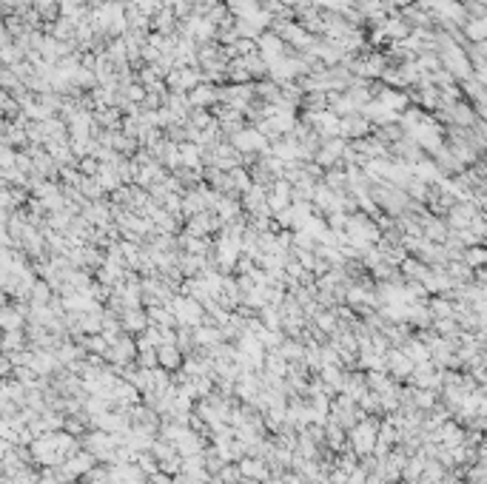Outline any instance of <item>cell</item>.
Wrapping results in <instances>:
<instances>
[{
	"mask_svg": "<svg viewBox=\"0 0 487 484\" xmlns=\"http://www.w3.org/2000/svg\"><path fill=\"white\" fill-rule=\"evenodd\" d=\"M379 424L382 422L376 416H365L359 424H354V428L348 430V444H350V450H354L359 459L374 453L376 441H379Z\"/></svg>",
	"mask_w": 487,
	"mask_h": 484,
	"instance_id": "obj_1",
	"label": "cell"
},
{
	"mask_svg": "<svg viewBox=\"0 0 487 484\" xmlns=\"http://www.w3.org/2000/svg\"><path fill=\"white\" fill-rule=\"evenodd\" d=\"M342 393L350 396L354 402H359L362 396H367V393H371V387H367V373L365 371H348Z\"/></svg>",
	"mask_w": 487,
	"mask_h": 484,
	"instance_id": "obj_10",
	"label": "cell"
},
{
	"mask_svg": "<svg viewBox=\"0 0 487 484\" xmlns=\"http://www.w3.org/2000/svg\"><path fill=\"white\" fill-rule=\"evenodd\" d=\"M260 49H262V57L268 63H280L282 60V41L274 34H262L260 37Z\"/></svg>",
	"mask_w": 487,
	"mask_h": 484,
	"instance_id": "obj_16",
	"label": "cell"
},
{
	"mask_svg": "<svg viewBox=\"0 0 487 484\" xmlns=\"http://www.w3.org/2000/svg\"><path fill=\"white\" fill-rule=\"evenodd\" d=\"M234 148L240 151H265L268 143H265V134L260 128H242L234 134Z\"/></svg>",
	"mask_w": 487,
	"mask_h": 484,
	"instance_id": "obj_7",
	"label": "cell"
},
{
	"mask_svg": "<svg viewBox=\"0 0 487 484\" xmlns=\"http://www.w3.org/2000/svg\"><path fill=\"white\" fill-rule=\"evenodd\" d=\"M140 402H143V393L128 379L117 382L114 393H111V404H114V408H134V404H140Z\"/></svg>",
	"mask_w": 487,
	"mask_h": 484,
	"instance_id": "obj_6",
	"label": "cell"
},
{
	"mask_svg": "<svg viewBox=\"0 0 487 484\" xmlns=\"http://www.w3.org/2000/svg\"><path fill=\"white\" fill-rule=\"evenodd\" d=\"M157 354H160V367H166V371H171V373L183 371L185 354L180 351L177 345H163V347H157Z\"/></svg>",
	"mask_w": 487,
	"mask_h": 484,
	"instance_id": "obj_13",
	"label": "cell"
},
{
	"mask_svg": "<svg viewBox=\"0 0 487 484\" xmlns=\"http://www.w3.org/2000/svg\"><path fill=\"white\" fill-rule=\"evenodd\" d=\"M177 347H180L185 356H191V354L200 351L197 339H194V327H177Z\"/></svg>",
	"mask_w": 487,
	"mask_h": 484,
	"instance_id": "obj_19",
	"label": "cell"
},
{
	"mask_svg": "<svg viewBox=\"0 0 487 484\" xmlns=\"http://www.w3.org/2000/svg\"><path fill=\"white\" fill-rule=\"evenodd\" d=\"M171 311H174V316H177V327H200L208 319L203 302H197L188 294H177V297H174L171 299Z\"/></svg>",
	"mask_w": 487,
	"mask_h": 484,
	"instance_id": "obj_2",
	"label": "cell"
},
{
	"mask_svg": "<svg viewBox=\"0 0 487 484\" xmlns=\"http://www.w3.org/2000/svg\"><path fill=\"white\" fill-rule=\"evenodd\" d=\"M120 322H123V331H126V334H131V336H140V334H146V331H148V325H151L148 311H143V308H134V311H126V314L120 316Z\"/></svg>",
	"mask_w": 487,
	"mask_h": 484,
	"instance_id": "obj_9",
	"label": "cell"
},
{
	"mask_svg": "<svg viewBox=\"0 0 487 484\" xmlns=\"http://www.w3.org/2000/svg\"><path fill=\"white\" fill-rule=\"evenodd\" d=\"M214 214L223 220V225H228V222L242 217V203H237L234 197H220L217 203H214Z\"/></svg>",
	"mask_w": 487,
	"mask_h": 484,
	"instance_id": "obj_12",
	"label": "cell"
},
{
	"mask_svg": "<svg viewBox=\"0 0 487 484\" xmlns=\"http://www.w3.org/2000/svg\"><path fill=\"white\" fill-rule=\"evenodd\" d=\"M83 484H111V464H97L83 476Z\"/></svg>",
	"mask_w": 487,
	"mask_h": 484,
	"instance_id": "obj_22",
	"label": "cell"
},
{
	"mask_svg": "<svg viewBox=\"0 0 487 484\" xmlns=\"http://www.w3.org/2000/svg\"><path fill=\"white\" fill-rule=\"evenodd\" d=\"M214 100H217V91H214L208 83L194 86V91H191V106H211Z\"/></svg>",
	"mask_w": 487,
	"mask_h": 484,
	"instance_id": "obj_21",
	"label": "cell"
},
{
	"mask_svg": "<svg viewBox=\"0 0 487 484\" xmlns=\"http://www.w3.org/2000/svg\"><path fill=\"white\" fill-rule=\"evenodd\" d=\"M52 299H54V288L46 279H37V285L32 288L29 305H52Z\"/></svg>",
	"mask_w": 487,
	"mask_h": 484,
	"instance_id": "obj_18",
	"label": "cell"
},
{
	"mask_svg": "<svg viewBox=\"0 0 487 484\" xmlns=\"http://www.w3.org/2000/svg\"><path fill=\"white\" fill-rule=\"evenodd\" d=\"M319 376H322V382L330 387L334 393H342V387H345V376H348V371L342 365H325L322 371H319Z\"/></svg>",
	"mask_w": 487,
	"mask_h": 484,
	"instance_id": "obj_14",
	"label": "cell"
},
{
	"mask_svg": "<svg viewBox=\"0 0 487 484\" xmlns=\"http://www.w3.org/2000/svg\"><path fill=\"white\" fill-rule=\"evenodd\" d=\"M29 347V336L26 331H6L3 334V354H17Z\"/></svg>",
	"mask_w": 487,
	"mask_h": 484,
	"instance_id": "obj_17",
	"label": "cell"
},
{
	"mask_svg": "<svg viewBox=\"0 0 487 484\" xmlns=\"http://www.w3.org/2000/svg\"><path fill=\"white\" fill-rule=\"evenodd\" d=\"M237 464H240V470H242L245 479L268 481L271 476H274V473H271V464H268L265 459H260V456H245V459H240Z\"/></svg>",
	"mask_w": 487,
	"mask_h": 484,
	"instance_id": "obj_8",
	"label": "cell"
},
{
	"mask_svg": "<svg viewBox=\"0 0 487 484\" xmlns=\"http://www.w3.org/2000/svg\"><path fill=\"white\" fill-rule=\"evenodd\" d=\"M325 448L330 450V453H342V450H348L350 444H348V430L345 428H339L337 422H325Z\"/></svg>",
	"mask_w": 487,
	"mask_h": 484,
	"instance_id": "obj_11",
	"label": "cell"
},
{
	"mask_svg": "<svg viewBox=\"0 0 487 484\" xmlns=\"http://www.w3.org/2000/svg\"><path fill=\"white\" fill-rule=\"evenodd\" d=\"M367 413L359 408V402H354L350 396H345V393H337L334 399H330V422H337L339 428H345V430H350L354 424H359L362 419H365Z\"/></svg>",
	"mask_w": 487,
	"mask_h": 484,
	"instance_id": "obj_3",
	"label": "cell"
},
{
	"mask_svg": "<svg viewBox=\"0 0 487 484\" xmlns=\"http://www.w3.org/2000/svg\"><path fill=\"white\" fill-rule=\"evenodd\" d=\"M217 476H223V481L225 484H242V470H240V464H225V468L217 473Z\"/></svg>",
	"mask_w": 487,
	"mask_h": 484,
	"instance_id": "obj_23",
	"label": "cell"
},
{
	"mask_svg": "<svg viewBox=\"0 0 487 484\" xmlns=\"http://www.w3.org/2000/svg\"><path fill=\"white\" fill-rule=\"evenodd\" d=\"M208 484H225V481H223V476H211V481H208Z\"/></svg>",
	"mask_w": 487,
	"mask_h": 484,
	"instance_id": "obj_24",
	"label": "cell"
},
{
	"mask_svg": "<svg viewBox=\"0 0 487 484\" xmlns=\"http://www.w3.org/2000/svg\"><path fill=\"white\" fill-rule=\"evenodd\" d=\"M277 351L285 356V362H305V342L302 339H294V336H285V342L277 347Z\"/></svg>",
	"mask_w": 487,
	"mask_h": 484,
	"instance_id": "obj_15",
	"label": "cell"
},
{
	"mask_svg": "<svg viewBox=\"0 0 487 484\" xmlns=\"http://www.w3.org/2000/svg\"><path fill=\"white\" fill-rule=\"evenodd\" d=\"M402 274L411 277V279H419V282L431 279V270H427L424 262H419V260H405V262H402Z\"/></svg>",
	"mask_w": 487,
	"mask_h": 484,
	"instance_id": "obj_20",
	"label": "cell"
},
{
	"mask_svg": "<svg viewBox=\"0 0 487 484\" xmlns=\"http://www.w3.org/2000/svg\"><path fill=\"white\" fill-rule=\"evenodd\" d=\"M97 456L94 453H89V450H80V453H74L71 459H66L60 468H57V473H60V479L63 481H83V476L89 473V470H94L97 468Z\"/></svg>",
	"mask_w": 487,
	"mask_h": 484,
	"instance_id": "obj_4",
	"label": "cell"
},
{
	"mask_svg": "<svg viewBox=\"0 0 487 484\" xmlns=\"http://www.w3.org/2000/svg\"><path fill=\"white\" fill-rule=\"evenodd\" d=\"M280 3H288V6H291V3H297V0H280Z\"/></svg>",
	"mask_w": 487,
	"mask_h": 484,
	"instance_id": "obj_25",
	"label": "cell"
},
{
	"mask_svg": "<svg viewBox=\"0 0 487 484\" xmlns=\"http://www.w3.org/2000/svg\"><path fill=\"white\" fill-rule=\"evenodd\" d=\"M414 359L407 356L402 347H391V351L385 354V371L391 373L394 379H407L411 382V376H414Z\"/></svg>",
	"mask_w": 487,
	"mask_h": 484,
	"instance_id": "obj_5",
	"label": "cell"
}]
</instances>
